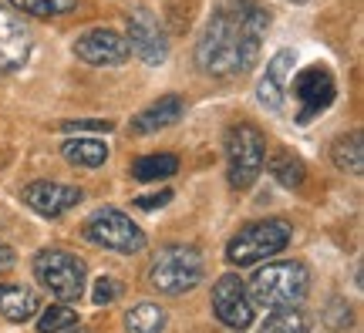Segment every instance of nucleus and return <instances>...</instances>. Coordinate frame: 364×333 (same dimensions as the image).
<instances>
[{"mask_svg":"<svg viewBox=\"0 0 364 333\" xmlns=\"http://www.w3.org/2000/svg\"><path fill=\"white\" fill-rule=\"evenodd\" d=\"M270 13L253 0H223L196 44V65L209 77H240L253 71Z\"/></svg>","mask_w":364,"mask_h":333,"instance_id":"f257e3e1","label":"nucleus"},{"mask_svg":"<svg viewBox=\"0 0 364 333\" xmlns=\"http://www.w3.org/2000/svg\"><path fill=\"white\" fill-rule=\"evenodd\" d=\"M250 300L253 307L260 303L263 310H300V303L311 293V273L297 259H280V263H267L263 269L253 273L250 280Z\"/></svg>","mask_w":364,"mask_h":333,"instance_id":"f03ea898","label":"nucleus"},{"mask_svg":"<svg viewBox=\"0 0 364 333\" xmlns=\"http://www.w3.org/2000/svg\"><path fill=\"white\" fill-rule=\"evenodd\" d=\"M203 276H206V266H203L199 249L179 243L162 246L156 259H152V266H149V283L166 296L189 293V290H196L203 283Z\"/></svg>","mask_w":364,"mask_h":333,"instance_id":"7ed1b4c3","label":"nucleus"},{"mask_svg":"<svg viewBox=\"0 0 364 333\" xmlns=\"http://www.w3.org/2000/svg\"><path fill=\"white\" fill-rule=\"evenodd\" d=\"M290 226L284 219H260V222H250L236 232L233 239L226 243V259L233 266H253V263H263V259L284 253L290 246Z\"/></svg>","mask_w":364,"mask_h":333,"instance_id":"20e7f679","label":"nucleus"},{"mask_svg":"<svg viewBox=\"0 0 364 333\" xmlns=\"http://www.w3.org/2000/svg\"><path fill=\"white\" fill-rule=\"evenodd\" d=\"M34 276L61 303H78L85 296L88 266H85V259H78L68 249H41L34 256Z\"/></svg>","mask_w":364,"mask_h":333,"instance_id":"39448f33","label":"nucleus"},{"mask_svg":"<svg viewBox=\"0 0 364 333\" xmlns=\"http://www.w3.org/2000/svg\"><path fill=\"white\" fill-rule=\"evenodd\" d=\"M226 158H230V185L233 189H250L260 179L263 158H267V138L257 125L240 121L226 131Z\"/></svg>","mask_w":364,"mask_h":333,"instance_id":"423d86ee","label":"nucleus"},{"mask_svg":"<svg viewBox=\"0 0 364 333\" xmlns=\"http://www.w3.org/2000/svg\"><path fill=\"white\" fill-rule=\"evenodd\" d=\"M85 236L91 243L105 246V249H115L122 256H135L145 249V232L132 222V216H125L122 209H98L85 226Z\"/></svg>","mask_w":364,"mask_h":333,"instance_id":"0eeeda50","label":"nucleus"},{"mask_svg":"<svg viewBox=\"0 0 364 333\" xmlns=\"http://www.w3.org/2000/svg\"><path fill=\"white\" fill-rule=\"evenodd\" d=\"M287 91H294V102H297V121L307 125L314 118L327 111L334 104V94H338V81L331 75V67L324 65H311L304 67L294 84H287Z\"/></svg>","mask_w":364,"mask_h":333,"instance_id":"6e6552de","label":"nucleus"},{"mask_svg":"<svg viewBox=\"0 0 364 333\" xmlns=\"http://www.w3.org/2000/svg\"><path fill=\"white\" fill-rule=\"evenodd\" d=\"M125 40H129V54H135L139 61H145L152 67L166 65V58H169V40L162 34L156 13L145 11V7L129 13V34H125Z\"/></svg>","mask_w":364,"mask_h":333,"instance_id":"1a4fd4ad","label":"nucleus"},{"mask_svg":"<svg viewBox=\"0 0 364 333\" xmlns=\"http://www.w3.org/2000/svg\"><path fill=\"white\" fill-rule=\"evenodd\" d=\"M75 58L91 67H118L125 65L132 54L125 34H118L112 27H95V31H88V34H81L75 40Z\"/></svg>","mask_w":364,"mask_h":333,"instance_id":"9d476101","label":"nucleus"},{"mask_svg":"<svg viewBox=\"0 0 364 333\" xmlns=\"http://www.w3.org/2000/svg\"><path fill=\"white\" fill-rule=\"evenodd\" d=\"M213 313L220 317V323H226L230 330H247L253 323V300H250L247 286L240 276L226 273L213 286Z\"/></svg>","mask_w":364,"mask_h":333,"instance_id":"9b49d317","label":"nucleus"},{"mask_svg":"<svg viewBox=\"0 0 364 333\" xmlns=\"http://www.w3.org/2000/svg\"><path fill=\"white\" fill-rule=\"evenodd\" d=\"M81 199H85V192L75 189V185H65V182L41 179V182L24 185V202L31 205L34 212H41V216H48V219L65 216L68 209H75Z\"/></svg>","mask_w":364,"mask_h":333,"instance_id":"f8f14e48","label":"nucleus"},{"mask_svg":"<svg viewBox=\"0 0 364 333\" xmlns=\"http://www.w3.org/2000/svg\"><path fill=\"white\" fill-rule=\"evenodd\" d=\"M31 48H34V38H31L27 24L14 11L0 7V75L17 71L27 61Z\"/></svg>","mask_w":364,"mask_h":333,"instance_id":"ddd939ff","label":"nucleus"},{"mask_svg":"<svg viewBox=\"0 0 364 333\" xmlns=\"http://www.w3.org/2000/svg\"><path fill=\"white\" fill-rule=\"evenodd\" d=\"M294 61H297V54L290 48L277 51L273 61H267V71H263L260 84H257V98H260L263 108H270V111H284L287 108V84H290Z\"/></svg>","mask_w":364,"mask_h":333,"instance_id":"4468645a","label":"nucleus"},{"mask_svg":"<svg viewBox=\"0 0 364 333\" xmlns=\"http://www.w3.org/2000/svg\"><path fill=\"white\" fill-rule=\"evenodd\" d=\"M182 115H186V104H182L179 94H162L159 102H152L149 108H142L139 115L132 118V131L135 135H152V131L176 125Z\"/></svg>","mask_w":364,"mask_h":333,"instance_id":"2eb2a0df","label":"nucleus"},{"mask_svg":"<svg viewBox=\"0 0 364 333\" xmlns=\"http://www.w3.org/2000/svg\"><path fill=\"white\" fill-rule=\"evenodd\" d=\"M41 310V296L21 283H0V317L14 323H27Z\"/></svg>","mask_w":364,"mask_h":333,"instance_id":"dca6fc26","label":"nucleus"},{"mask_svg":"<svg viewBox=\"0 0 364 333\" xmlns=\"http://www.w3.org/2000/svg\"><path fill=\"white\" fill-rule=\"evenodd\" d=\"M61 155L78 168H102L108 162V145L102 138H68Z\"/></svg>","mask_w":364,"mask_h":333,"instance_id":"f3484780","label":"nucleus"},{"mask_svg":"<svg viewBox=\"0 0 364 333\" xmlns=\"http://www.w3.org/2000/svg\"><path fill=\"white\" fill-rule=\"evenodd\" d=\"M179 172V158L169 152L162 155H142V158H135L132 162V175L139 182H159V179H169Z\"/></svg>","mask_w":364,"mask_h":333,"instance_id":"a211bd4d","label":"nucleus"},{"mask_svg":"<svg viewBox=\"0 0 364 333\" xmlns=\"http://www.w3.org/2000/svg\"><path fill=\"white\" fill-rule=\"evenodd\" d=\"M125 330L129 333H162L166 330V310L159 303H135L125 313Z\"/></svg>","mask_w":364,"mask_h":333,"instance_id":"6ab92c4d","label":"nucleus"},{"mask_svg":"<svg viewBox=\"0 0 364 333\" xmlns=\"http://www.w3.org/2000/svg\"><path fill=\"white\" fill-rule=\"evenodd\" d=\"M331 158H334V165L341 172H351V175H361L364 168V145H361V135L351 131V135H344V138L334 141V148H331Z\"/></svg>","mask_w":364,"mask_h":333,"instance_id":"aec40b11","label":"nucleus"},{"mask_svg":"<svg viewBox=\"0 0 364 333\" xmlns=\"http://www.w3.org/2000/svg\"><path fill=\"white\" fill-rule=\"evenodd\" d=\"M307 330H311V323H307V317L300 310H273L270 317L260 323L257 333H307Z\"/></svg>","mask_w":364,"mask_h":333,"instance_id":"412c9836","label":"nucleus"},{"mask_svg":"<svg viewBox=\"0 0 364 333\" xmlns=\"http://www.w3.org/2000/svg\"><path fill=\"white\" fill-rule=\"evenodd\" d=\"M270 172H273V179L280 182L284 189H297L300 182H304V162H300L297 155H290V152H277L270 158Z\"/></svg>","mask_w":364,"mask_h":333,"instance_id":"4be33fe9","label":"nucleus"},{"mask_svg":"<svg viewBox=\"0 0 364 333\" xmlns=\"http://www.w3.org/2000/svg\"><path fill=\"white\" fill-rule=\"evenodd\" d=\"M11 4L31 17H65L78 7V0H11Z\"/></svg>","mask_w":364,"mask_h":333,"instance_id":"5701e85b","label":"nucleus"},{"mask_svg":"<svg viewBox=\"0 0 364 333\" xmlns=\"http://www.w3.org/2000/svg\"><path fill=\"white\" fill-rule=\"evenodd\" d=\"M78 323V313L71 307H65V303H51V307L41 313L38 320V333H61L68 330V327H75Z\"/></svg>","mask_w":364,"mask_h":333,"instance_id":"b1692460","label":"nucleus"},{"mask_svg":"<svg viewBox=\"0 0 364 333\" xmlns=\"http://www.w3.org/2000/svg\"><path fill=\"white\" fill-rule=\"evenodd\" d=\"M118 293H122V283L115 276H98L95 283V290H91V300L98 303V307H108V303H115Z\"/></svg>","mask_w":364,"mask_h":333,"instance_id":"393cba45","label":"nucleus"},{"mask_svg":"<svg viewBox=\"0 0 364 333\" xmlns=\"http://www.w3.org/2000/svg\"><path fill=\"white\" fill-rule=\"evenodd\" d=\"M115 121L108 118H78V121H61V131H112Z\"/></svg>","mask_w":364,"mask_h":333,"instance_id":"a878e982","label":"nucleus"},{"mask_svg":"<svg viewBox=\"0 0 364 333\" xmlns=\"http://www.w3.org/2000/svg\"><path fill=\"white\" fill-rule=\"evenodd\" d=\"M166 202H172L169 189H162V192H156V195H142V199H135L139 209H159V205H166Z\"/></svg>","mask_w":364,"mask_h":333,"instance_id":"bb28decb","label":"nucleus"},{"mask_svg":"<svg viewBox=\"0 0 364 333\" xmlns=\"http://www.w3.org/2000/svg\"><path fill=\"white\" fill-rule=\"evenodd\" d=\"M14 259H17V256H14L11 246L0 243V273H4V269H11V266H14Z\"/></svg>","mask_w":364,"mask_h":333,"instance_id":"cd10ccee","label":"nucleus"},{"mask_svg":"<svg viewBox=\"0 0 364 333\" xmlns=\"http://www.w3.org/2000/svg\"><path fill=\"white\" fill-rule=\"evenodd\" d=\"M61 333H88V330H85V327H78V323H75V327H68V330H61Z\"/></svg>","mask_w":364,"mask_h":333,"instance_id":"c85d7f7f","label":"nucleus"},{"mask_svg":"<svg viewBox=\"0 0 364 333\" xmlns=\"http://www.w3.org/2000/svg\"><path fill=\"white\" fill-rule=\"evenodd\" d=\"M287 4H307V0H287Z\"/></svg>","mask_w":364,"mask_h":333,"instance_id":"c756f323","label":"nucleus"}]
</instances>
